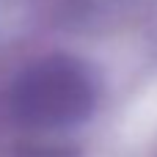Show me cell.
<instances>
[{
  "label": "cell",
  "instance_id": "6da1fadb",
  "mask_svg": "<svg viewBox=\"0 0 157 157\" xmlns=\"http://www.w3.org/2000/svg\"><path fill=\"white\" fill-rule=\"evenodd\" d=\"M94 105L88 72L69 58L33 63L14 83L11 110L30 127H63L86 119Z\"/></svg>",
  "mask_w": 157,
  "mask_h": 157
}]
</instances>
